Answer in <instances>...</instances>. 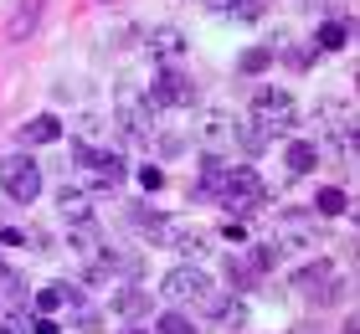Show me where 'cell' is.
<instances>
[{
    "mask_svg": "<svg viewBox=\"0 0 360 334\" xmlns=\"http://www.w3.org/2000/svg\"><path fill=\"white\" fill-rule=\"evenodd\" d=\"M52 139H62V124L52 119V113H41V119H31L21 129V144H52Z\"/></svg>",
    "mask_w": 360,
    "mask_h": 334,
    "instance_id": "obj_17",
    "label": "cell"
},
{
    "mask_svg": "<svg viewBox=\"0 0 360 334\" xmlns=\"http://www.w3.org/2000/svg\"><path fill=\"white\" fill-rule=\"evenodd\" d=\"M226 278H232L237 288H252V283H257V267H252L248 257H232V262H226Z\"/></svg>",
    "mask_w": 360,
    "mask_h": 334,
    "instance_id": "obj_23",
    "label": "cell"
},
{
    "mask_svg": "<svg viewBox=\"0 0 360 334\" xmlns=\"http://www.w3.org/2000/svg\"><path fill=\"white\" fill-rule=\"evenodd\" d=\"M113 119H119V134H124V139H134V144L155 139V129H150V124H155V108L144 103V98H124Z\"/></svg>",
    "mask_w": 360,
    "mask_h": 334,
    "instance_id": "obj_6",
    "label": "cell"
},
{
    "mask_svg": "<svg viewBox=\"0 0 360 334\" xmlns=\"http://www.w3.org/2000/svg\"><path fill=\"white\" fill-rule=\"evenodd\" d=\"M139 186H144V191H160V186H165V170H160V165H144V170H139Z\"/></svg>",
    "mask_w": 360,
    "mask_h": 334,
    "instance_id": "obj_27",
    "label": "cell"
},
{
    "mask_svg": "<svg viewBox=\"0 0 360 334\" xmlns=\"http://www.w3.org/2000/svg\"><path fill=\"white\" fill-rule=\"evenodd\" d=\"M226 175H232V165L221 155H206L201 160V180H195V195H221L226 191Z\"/></svg>",
    "mask_w": 360,
    "mask_h": 334,
    "instance_id": "obj_9",
    "label": "cell"
},
{
    "mask_svg": "<svg viewBox=\"0 0 360 334\" xmlns=\"http://www.w3.org/2000/svg\"><path fill=\"white\" fill-rule=\"evenodd\" d=\"M31 334H62V329H57L52 319H37V324H31Z\"/></svg>",
    "mask_w": 360,
    "mask_h": 334,
    "instance_id": "obj_28",
    "label": "cell"
},
{
    "mask_svg": "<svg viewBox=\"0 0 360 334\" xmlns=\"http://www.w3.org/2000/svg\"><path fill=\"white\" fill-rule=\"evenodd\" d=\"M88 170H98L108 186H119V180L129 175V160L119 155V149H93V155H88Z\"/></svg>",
    "mask_w": 360,
    "mask_h": 334,
    "instance_id": "obj_11",
    "label": "cell"
},
{
    "mask_svg": "<svg viewBox=\"0 0 360 334\" xmlns=\"http://www.w3.org/2000/svg\"><path fill=\"white\" fill-rule=\"evenodd\" d=\"M217 200H221L232 216H252V211H263L268 191H263V180H257L252 165H232V175H226V191H221Z\"/></svg>",
    "mask_w": 360,
    "mask_h": 334,
    "instance_id": "obj_1",
    "label": "cell"
},
{
    "mask_svg": "<svg viewBox=\"0 0 360 334\" xmlns=\"http://www.w3.org/2000/svg\"><path fill=\"white\" fill-rule=\"evenodd\" d=\"M144 103H150V108H191L195 103V82L180 72V67H160V77L150 82Z\"/></svg>",
    "mask_w": 360,
    "mask_h": 334,
    "instance_id": "obj_2",
    "label": "cell"
},
{
    "mask_svg": "<svg viewBox=\"0 0 360 334\" xmlns=\"http://www.w3.org/2000/svg\"><path fill=\"white\" fill-rule=\"evenodd\" d=\"M41 11H46V0H15V15H11L6 37H11V41H26L31 31H37V21H41Z\"/></svg>",
    "mask_w": 360,
    "mask_h": 334,
    "instance_id": "obj_8",
    "label": "cell"
},
{
    "mask_svg": "<svg viewBox=\"0 0 360 334\" xmlns=\"http://www.w3.org/2000/svg\"><path fill=\"white\" fill-rule=\"evenodd\" d=\"M293 334H319V329H314V324H304V329H293Z\"/></svg>",
    "mask_w": 360,
    "mask_h": 334,
    "instance_id": "obj_29",
    "label": "cell"
},
{
    "mask_svg": "<svg viewBox=\"0 0 360 334\" xmlns=\"http://www.w3.org/2000/svg\"><path fill=\"white\" fill-rule=\"evenodd\" d=\"M150 52L155 57H180L186 52V37H180L175 26H160V31H150Z\"/></svg>",
    "mask_w": 360,
    "mask_h": 334,
    "instance_id": "obj_18",
    "label": "cell"
},
{
    "mask_svg": "<svg viewBox=\"0 0 360 334\" xmlns=\"http://www.w3.org/2000/svg\"><path fill=\"white\" fill-rule=\"evenodd\" d=\"M268 144H273V129H268V124H257V119L237 124V149H248V155H263Z\"/></svg>",
    "mask_w": 360,
    "mask_h": 334,
    "instance_id": "obj_13",
    "label": "cell"
},
{
    "mask_svg": "<svg viewBox=\"0 0 360 334\" xmlns=\"http://www.w3.org/2000/svg\"><path fill=\"white\" fill-rule=\"evenodd\" d=\"M77 329H83V334H103V319H98V314L83 304V309H77Z\"/></svg>",
    "mask_w": 360,
    "mask_h": 334,
    "instance_id": "obj_26",
    "label": "cell"
},
{
    "mask_svg": "<svg viewBox=\"0 0 360 334\" xmlns=\"http://www.w3.org/2000/svg\"><path fill=\"white\" fill-rule=\"evenodd\" d=\"M273 247H283V252H293V247H314V216H283Z\"/></svg>",
    "mask_w": 360,
    "mask_h": 334,
    "instance_id": "obj_7",
    "label": "cell"
},
{
    "mask_svg": "<svg viewBox=\"0 0 360 334\" xmlns=\"http://www.w3.org/2000/svg\"><path fill=\"white\" fill-rule=\"evenodd\" d=\"M273 46H252V52H242V72H248V77H257V72H268V67H273Z\"/></svg>",
    "mask_w": 360,
    "mask_h": 334,
    "instance_id": "obj_21",
    "label": "cell"
},
{
    "mask_svg": "<svg viewBox=\"0 0 360 334\" xmlns=\"http://www.w3.org/2000/svg\"><path fill=\"white\" fill-rule=\"evenodd\" d=\"M248 262L257 267V273H268V267H278V247L273 242H257L252 252H248Z\"/></svg>",
    "mask_w": 360,
    "mask_h": 334,
    "instance_id": "obj_24",
    "label": "cell"
},
{
    "mask_svg": "<svg viewBox=\"0 0 360 334\" xmlns=\"http://www.w3.org/2000/svg\"><path fill=\"white\" fill-rule=\"evenodd\" d=\"M345 41H350V26H345V21H324V26H319V37H314L319 52H340Z\"/></svg>",
    "mask_w": 360,
    "mask_h": 334,
    "instance_id": "obj_19",
    "label": "cell"
},
{
    "mask_svg": "<svg viewBox=\"0 0 360 334\" xmlns=\"http://www.w3.org/2000/svg\"><path fill=\"white\" fill-rule=\"evenodd\" d=\"M340 211H345V191H340V186H324V191L314 195V216L324 221V216H340Z\"/></svg>",
    "mask_w": 360,
    "mask_h": 334,
    "instance_id": "obj_20",
    "label": "cell"
},
{
    "mask_svg": "<svg viewBox=\"0 0 360 334\" xmlns=\"http://www.w3.org/2000/svg\"><path fill=\"white\" fill-rule=\"evenodd\" d=\"M160 334H195V319L180 314V309H165L160 314Z\"/></svg>",
    "mask_w": 360,
    "mask_h": 334,
    "instance_id": "obj_22",
    "label": "cell"
},
{
    "mask_svg": "<svg viewBox=\"0 0 360 334\" xmlns=\"http://www.w3.org/2000/svg\"><path fill=\"white\" fill-rule=\"evenodd\" d=\"M113 314H129V319L150 314V293L134 288V283H119V288H113Z\"/></svg>",
    "mask_w": 360,
    "mask_h": 334,
    "instance_id": "obj_12",
    "label": "cell"
},
{
    "mask_svg": "<svg viewBox=\"0 0 360 334\" xmlns=\"http://www.w3.org/2000/svg\"><path fill=\"white\" fill-rule=\"evenodd\" d=\"M330 278H335V267H330V262H309V267H299V273H293V288L314 298V293H319Z\"/></svg>",
    "mask_w": 360,
    "mask_h": 334,
    "instance_id": "obj_14",
    "label": "cell"
},
{
    "mask_svg": "<svg viewBox=\"0 0 360 334\" xmlns=\"http://www.w3.org/2000/svg\"><path fill=\"white\" fill-rule=\"evenodd\" d=\"M252 119H257V124H268V129L278 134V129L293 119V93H288V88H273V82H263V88L252 93Z\"/></svg>",
    "mask_w": 360,
    "mask_h": 334,
    "instance_id": "obj_5",
    "label": "cell"
},
{
    "mask_svg": "<svg viewBox=\"0 0 360 334\" xmlns=\"http://www.w3.org/2000/svg\"><path fill=\"white\" fill-rule=\"evenodd\" d=\"M206 288H211V278L201 267H191V262H180V267H170V273L160 278V293H165L170 304H201Z\"/></svg>",
    "mask_w": 360,
    "mask_h": 334,
    "instance_id": "obj_4",
    "label": "cell"
},
{
    "mask_svg": "<svg viewBox=\"0 0 360 334\" xmlns=\"http://www.w3.org/2000/svg\"><path fill=\"white\" fill-rule=\"evenodd\" d=\"M283 165H288V175H309L319 165V144H309V139H299V144H288V155H283Z\"/></svg>",
    "mask_w": 360,
    "mask_h": 334,
    "instance_id": "obj_15",
    "label": "cell"
},
{
    "mask_svg": "<svg viewBox=\"0 0 360 334\" xmlns=\"http://www.w3.org/2000/svg\"><path fill=\"white\" fill-rule=\"evenodd\" d=\"M0 186H6L11 200H37V195H41V165L31 160V155L0 160Z\"/></svg>",
    "mask_w": 360,
    "mask_h": 334,
    "instance_id": "obj_3",
    "label": "cell"
},
{
    "mask_svg": "<svg viewBox=\"0 0 360 334\" xmlns=\"http://www.w3.org/2000/svg\"><path fill=\"white\" fill-rule=\"evenodd\" d=\"M201 139H206V155H217V149L237 144V124L226 119V113H211V119L201 124Z\"/></svg>",
    "mask_w": 360,
    "mask_h": 334,
    "instance_id": "obj_10",
    "label": "cell"
},
{
    "mask_svg": "<svg viewBox=\"0 0 360 334\" xmlns=\"http://www.w3.org/2000/svg\"><path fill=\"white\" fill-rule=\"evenodd\" d=\"M57 206H62V216H68V221H88V216H93V195L68 186V191L57 195Z\"/></svg>",
    "mask_w": 360,
    "mask_h": 334,
    "instance_id": "obj_16",
    "label": "cell"
},
{
    "mask_svg": "<svg viewBox=\"0 0 360 334\" xmlns=\"http://www.w3.org/2000/svg\"><path fill=\"white\" fill-rule=\"evenodd\" d=\"M57 304H62V293H57V283H52V288H41L37 298H31V309H37V314H52Z\"/></svg>",
    "mask_w": 360,
    "mask_h": 334,
    "instance_id": "obj_25",
    "label": "cell"
},
{
    "mask_svg": "<svg viewBox=\"0 0 360 334\" xmlns=\"http://www.w3.org/2000/svg\"><path fill=\"white\" fill-rule=\"evenodd\" d=\"M129 334H150V329H129Z\"/></svg>",
    "mask_w": 360,
    "mask_h": 334,
    "instance_id": "obj_30",
    "label": "cell"
}]
</instances>
